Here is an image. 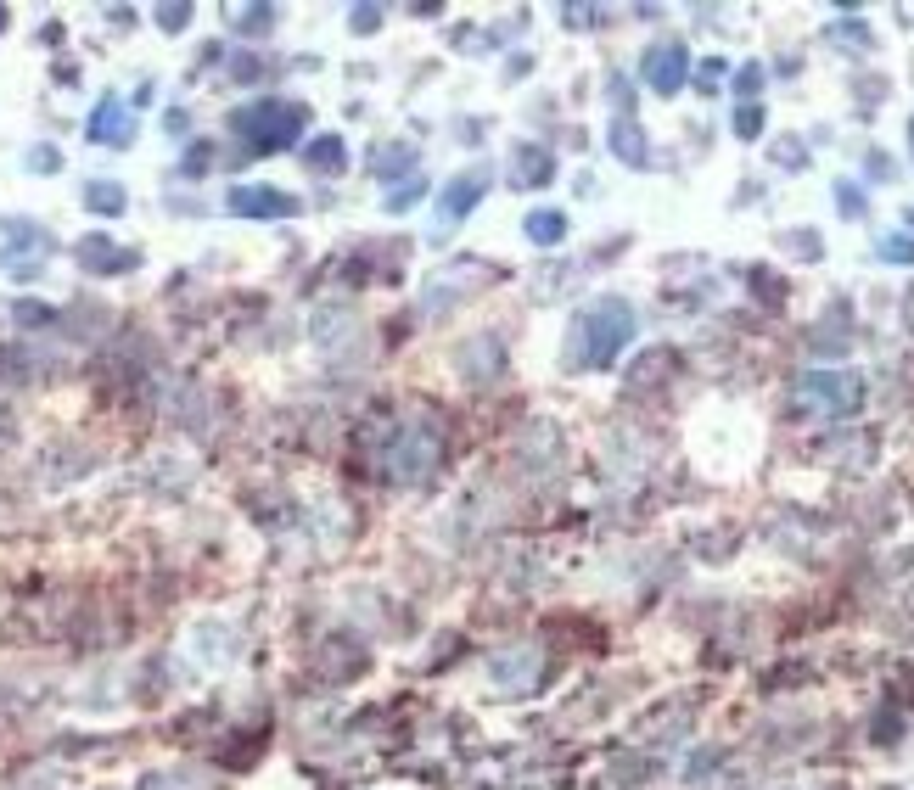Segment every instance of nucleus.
Returning <instances> with one entry per match:
<instances>
[{"instance_id": "2eb2a0df", "label": "nucleus", "mask_w": 914, "mask_h": 790, "mask_svg": "<svg viewBox=\"0 0 914 790\" xmlns=\"http://www.w3.org/2000/svg\"><path fill=\"white\" fill-rule=\"evenodd\" d=\"M836 197H842V213H847V219H858V213H864V197H858V185H842Z\"/></svg>"}, {"instance_id": "39448f33", "label": "nucleus", "mask_w": 914, "mask_h": 790, "mask_svg": "<svg viewBox=\"0 0 914 790\" xmlns=\"http://www.w3.org/2000/svg\"><path fill=\"white\" fill-rule=\"evenodd\" d=\"M802 393L825 398L830 410H853V404H858V381L853 376H808V381H802Z\"/></svg>"}, {"instance_id": "dca6fc26", "label": "nucleus", "mask_w": 914, "mask_h": 790, "mask_svg": "<svg viewBox=\"0 0 914 790\" xmlns=\"http://www.w3.org/2000/svg\"><path fill=\"white\" fill-rule=\"evenodd\" d=\"M909 141H914V124H909Z\"/></svg>"}, {"instance_id": "f03ea898", "label": "nucleus", "mask_w": 914, "mask_h": 790, "mask_svg": "<svg viewBox=\"0 0 914 790\" xmlns=\"http://www.w3.org/2000/svg\"><path fill=\"white\" fill-rule=\"evenodd\" d=\"M236 129L258 152H275V146H286L303 129V107H292V101H258L253 113H236Z\"/></svg>"}, {"instance_id": "9b49d317", "label": "nucleus", "mask_w": 914, "mask_h": 790, "mask_svg": "<svg viewBox=\"0 0 914 790\" xmlns=\"http://www.w3.org/2000/svg\"><path fill=\"white\" fill-rule=\"evenodd\" d=\"M343 157H348V146L337 141V135H320V141L309 146V163H315V169H337Z\"/></svg>"}, {"instance_id": "0eeeda50", "label": "nucleus", "mask_w": 914, "mask_h": 790, "mask_svg": "<svg viewBox=\"0 0 914 790\" xmlns=\"http://www.w3.org/2000/svg\"><path fill=\"white\" fill-rule=\"evenodd\" d=\"M483 185H488L483 169H472V174H460V180H449V197H443V208H449V213H466L477 197H483Z\"/></svg>"}, {"instance_id": "20e7f679", "label": "nucleus", "mask_w": 914, "mask_h": 790, "mask_svg": "<svg viewBox=\"0 0 914 790\" xmlns=\"http://www.w3.org/2000/svg\"><path fill=\"white\" fill-rule=\"evenodd\" d=\"M298 202L286 197V191H275V185H236L230 191V213H247V219H281V213H292Z\"/></svg>"}, {"instance_id": "423d86ee", "label": "nucleus", "mask_w": 914, "mask_h": 790, "mask_svg": "<svg viewBox=\"0 0 914 790\" xmlns=\"http://www.w3.org/2000/svg\"><path fill=\"white\" fill-rule=\"evenodd\" d=\"M612 152L623 157V163H634V169H645V135L634 118H617L612 124Z\"/></svg>"}, {"instance_id": "9d476101", "label": "nucleus", "mask_w": 914, "mask_h": 790, "mask_svg": "<svg viewBox=\"0 0 914 790\" xmlns=\"http://www.w3.org/2000/svg\"><path fill=\"white\" fill-rule=\"evenodd\" d=\"M90 135H96V141H129V118H124V113H113V101H107V113H96Z\"/></svg>"}, {"instance_id": "1a4fd4ad", "label": "nucleus", "mask_w": 914, "mask_h": 790, "mask_svg": "<svg viewBox=\"0 0 914 790\" xmlns=\"http://www.w3.org/2000/svg\"><path fill=\"white\" fill-rule=\"evenodd\" d=\"M528 236L539 241V247H556V241L567 236V219L550 213V208H539V213H528Z\"/></svg>"}, {"instance_id": "7ed1b4c3", "label": "nucleus", "mask_w": 914, "mask_h": 790, "mask_svg": "<svg viewBox=\"0 0 914 790\" xmlns=\"http://www.w3.org/2000/svg\"><path fill=\"white\" fill-rule=\"evenodd\" d=\"M690 79V57H685V45L679 40H662L645 51V85L657 90V96H673V90H685Z\"/></svg>"}, {"instance_id": "f257e3e1", "label": "nucleus", "mask_w": 914, "mask_h": 790, "mask_svg": "<svg viewBox=\"0 0 914 790\" xmlns=\"http://www.w3.org/2000/svg\"><path fill=\"white\" fill-rule=\"evenodd\" d=\"M629 337H634V309L623 297H600V303H589L578 314V359L589 370H606L617 353L629 348Z\"/></svg>"}, {"instance_id": "ddd939ff", "label": "nucleus", "mask_w": 914, "mask_h": 790, "mask_svg": "<svg viewBox=\"0 0 914 790\" xmlns=\"http://www.w3.org/2000/svg\"><path fill=\"white\" fill-rule=\"evenodd\" d=\"M881 258H892V264H914V241L909 236H886L881 241Z\"/></svg>"}, {"instance_id": "4468645a", "label": "nucleus", "mask_w": 914, "mask_h": 790, "mask_svg": "<svg viewBox=\"0 0 914 790\" xmlns=\"http://www.w3.org/2000/svg\"><path fill=\"white\" fill-rule=\"evenodd\" d=\"M90 208H124V191H118V185H90Z\"/></svg>"}, {"instance_id": "6e6552de", "label": "nucleus", "mask_w": 914, "mask_h": 790, "mask_svg": "<svg viewBox=\"0 0 914 790\" xmlns=\"http://www.w3.org/2000/svg\"><path fill=\"white\" fill-rule=\"evenodd\" d=\"M550 174H556V163H550V152H533V146H528V152L516 157L511 180H516V185H544V180H550Z\"/></svg>"}, {"instance_id": "f8f14e48", "label": "nucleus", "mask_w": 914, "mask_h": 790, "mask_svg": "<svg viewBox=\"0 0 914 790\" xmlns=\"http://www.w3.org/2000/svg\"><path fill=\"white\" fill-rule=\"evenodd\" d=\"M735 135H741V141H757V135H763V107H757V101H746L741 113H735Z\"/></svg>"}]
</instances>
